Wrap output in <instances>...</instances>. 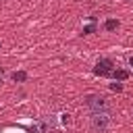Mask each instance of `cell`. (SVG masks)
<instances>
[{
  "mask_svg": "<svg viewBox=\"0 0 133 133\" xmlns=\"http://www.w3.org/2000/svg\"><path fill=\"white\" fill-rule=\"evenodd\" d=\"M129 64H131V66H133V56H131V58H129Z\"/></svg>",
  "mask_w": 133,
  "mask_h": 133,
  "instance_id": "30bf717a",
  "label": "cell"
},
{
  "mask_svg": "<svg viewBox=\"0 0 133 133\" xmlns=\"http://www.w3.org/2000/svg\"><path fill=\"white\" fill-rule=\"evenodd\" d=\"M60 116H62V118H60L62 125H69V123H71V116H69V114H60Z\"/></svg>",
  "mask_w": 133,
  "mask_h": 133,
  "instance_id": "9c48e42d",
  "label": "cell"
},
{
  "mask_svg": "<svg viewBox=\"0 0 133 133\" xmlns=\"http://www.w3.org/2000/svg\"><path fill=\"white\" fill-rule=\"evenodd\" d=\"M118 25H121V23H118L116 19H108V21L104 23V29H106V31H114V29H118Z\"/></svg>",
  "mask_w": 133,
  "mask_h": 133,
  "instance_id": "5b68a950",
  "label": "cell"
},
{
  "mask_svg": "<svg viewBox=\"0 0 133 133\" xmlns=\"http://www.w3.org/2000/svg\"><path fill=\"white\" fill-rule=\"evenodd\" d=\"M96 29H98V25H96V21L91 23V25H87V27H83V35H89V33H96Z\"/></svg>",
  "mask_w": 133,
  "mask_h": 133,
  "instance_id": "52a82bcc",
  "label": "cell"
},
{
  "mask_svg": "<svg viewBox=\"0 0 133 133\" xmlns=\"http://www.w3.org/2000/svg\"><path fill=\"white\" fill-rule=\"evenodd\" d=\"M0 83H2V66H0Z\"/></svg>",
  "mask_w": 133,
  "mask_h": 133,
  "instance_id": "8fae6325",
  "label": "cell"
},
{
  "mask_svg": "<svg viewBox=\"0 0 133 133\" xmlns=\"http://www.w3.org/2000/svg\"><path fill=\"white\" fill-rule=\"evenodd\" d=\"M114 64H112V60H108V58H100L98 62H96V69H94V73L96 75H100V77H112V73H114V69H112Z\"/></svg>",
  "mask_w": 133,
  "mask_h": 133,
  "instance_id": "3957f363",
  "label": "cell"
},
{
  "mask_svg": "<svg viewBox=\"0 0 133 133\" xmlns=\"http://www.w3.org/2000/svg\"><path fill=\"white\" fill-rule=\"evenodd\" d=\"M112 77H114L116 81H125V79H129V71H125V69H116V71L112 73Z\"/></svg>",
  "mask_w": 133,
  "mask_h": 133,
  "instance_id": "277c9868",
  "label": "cell"
},
{
  "mask_svg": "<svg viewBox=\"0 0 133 133\" xmlns=\"http://www.w3.org/2000/svg\"><path fill=\"white\" fill-rule=\"evenodd\" d=\"M12 81H17V83L27 81V73H25V71H15V73H12Z\"/></svg>",
  "mask_w": 133,
  "mask_h": 133,
  "instance_id": "8992f818",
  "label": "cell"
},
{
  "mask_svg": "<svg viewBox=\"0 0 133 133\" xmlns=\"http://www.w3.org/2000/svg\"><path fill=\"white\" fill-rule=\"evenodd\" d=\"M110 123H112L110 112H91V116H89V125H91V129L96 133H106Z\"/></svg>",
  "mask_w": 133,
  "mask_h": 133,
  "instance_id": "7a4b0ae2",
  "label": "cell"
},
{
  "mask_svg": "<svg viewBox=\"0 0 133 133\" xmlns=\"http://www.w3.org/2000/svg\"><path fill=\"white\" fill-rule=\"evenodd\" d=\"M83 104H85L91 112H110L108 100H106L104 96H100V94H89V96H85V98H83Z\"/></svg>",
  "mask_w": 133,
  "mask_h": 133,
  "instance_id": "6da1fadb",
  "label": "cell"
},
{
  "mask_svg": "<svg viewBox=\"0 0 133 133\" xmlns=\"http://www.w3.org/2000/svg\"><path fill=\"white\" fill-rule=\"evenodd\" d=\"M110 89H112V91H121V89H123V85L116 81V83H110Z\"/></svg>",
  "mask_w": 133,
  "mask_h": 133,
  "instance_id": "ba28073f",
  "label": "cell"
}]
</instances>
